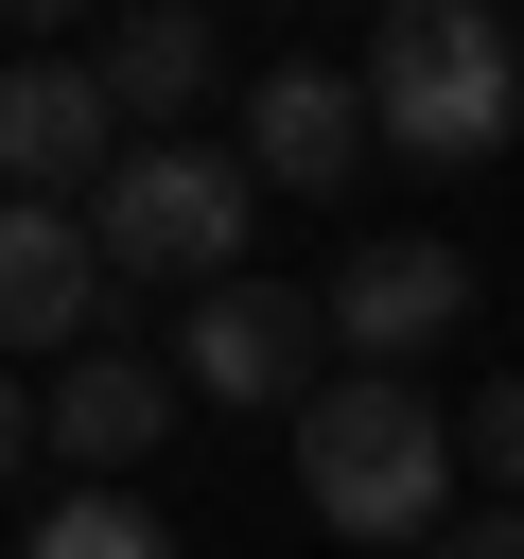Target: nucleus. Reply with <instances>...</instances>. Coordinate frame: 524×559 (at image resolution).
Returning <instances> with one entry per match:
<instances>
[{
  "label": "nucleus",
  "instance_id": "nucleus-1",
  "mask_svg": "<svg viewBox=\"0 0 524 559\" xmlns=\"http://www.w3.org/2000/svg\"><path fill=\"white\" fill-rule=\"evenodd\" d=\"M297 489L332 542H454V419L419 402V367H332L297 402Z\"/></svg>",
  "mask_w": 524,
  "mask_h": 559
},
{
  "label": "nucleus",
  "instance_id": "nucleus-2",
  "mask_svg": "<svg viewBox=\"0 0 524 559\" xmlns=\"http://www.w3.org/2000/svg\"><path fill=\"white\" fill-rule=\"evenodd\" d=\"M367 122H384V157L472 175V157L524 122V35L472 17V0H384V35H367Z\"/></svg>",
  "mask_w": 524,
  "mask_h": 559
},
{
  "label": "nucleus",
  "instance_id": "nucleus-3",
  "mask_svg": "<svg viewBox=\"0 0 524 559\" xmlns=\"http://www.w3.org/2000/svg\"><path fill=\"white\" fill-rule=\"evenodd\" d=\"M245 210H262L245 157H210V140H122V175L87 192V245H105V280H192V297H227V280H245Z\"/></svg>",
  "mask_w": 524,
  "mask_h": 559
},
{
  "label": "nucleus",
  "instance_id": "nucleus-4",
  "mask_svg": "<svg viewBox=\"0 0 524 559\" xmlns=\"http://www.w3.org/2000/svg\"><path fill=\"white\" fill-rule=\"evenodd\" d=\"M105 175H122V105H105V70H87V52H17V70H0V192L87 210Z\"/></svg>",
  "mask_w": 524,
  "mask_h": 559
},
{
  "label": "nucleus",
  "instance_id": "nucleus-5",
  "mask_svg": "<svg viewBox=\"0 0 524 559\" xmlns=\"http://www.w3.org/2000/svg\"><path fill=\"white\" fill-rule=\"evenodd\" d=\"M314 332H332V297H297V280H227V297H192L175 384H192V402H314Z\"/></svg>",
  "mask_w": 524,
  "mask_h": 559
},
{
  "label": "nucleus",
  "instance_id": "nucleus-6",
  "mask_svg": "<svg viewBox=\"0 0 524 559\" xmlns=\"http://www.w3.org/2000/svg\"><path fill=\"white\" fill-rule=\"evenodd\" d=\"M87 314H105V245H87V210L0 192V367H17V349H70V367H87Z\"/></svg>",
  "mask_w": 524,
  "mask_h": 559
},
{
  "label": "nucleus",
  "instance_id": "nucleus-7",
  "mask_svg": "<svg viewBox=\"0 0 524 559\" xmlns=\"http://www.w3.org/2000/svg\"><path fill=\"white\" fill-rule=\"evenodd\" d=\"M367 140H384V122H367V70H314V52H297V70L245 87V175H262V192H349Z\"/></svg>",
  "mask_w": 524,
  "mask_h": 559
},
{
  "label": "nucleus",
  "instance_id": "nucleus-8",
  "mask_svg": "<svg viewBox=\"0 0 524 559\" xmlns=\"http://www.w3.org/2000/svg\"><path fill=\"white\" fill-rule=\"evenodd\" d=\"M454 314H472V262H454V245H419V227L332 262V349H349V367H419Z\"/></svg>",
  "mask_w": 524,
  "mask_h": 559
},
{
  "label": "nucleus",
  "instance_id": "nucleus-9",
  "mask_svg": "<svg viewBox=\"0 0 524 559\" xmlns=\"http://www.w3.org/2000/svg\"><path fill=\"white\" fill-rule=\"evenodd\" d=\"M35 419H52V454H70L87 489H122V472L175 437V367H140V349H87V367H52V384H35Z\"/></svg>",
  "mask_w": 524,
  "mask_h": 559
},
{
  "label": "nucleus",
  "instance_id": "nucleus-10",
  "mask_svg": "<svg viewBox=\"0 0 524 559\" xmlns=\"http://www.w3.org/2000/svg\"><path fill=\"white\" fill-rule=\"evenodd\" d=\"M87 70H105V105H122V140H192V105L227 87V35H210L192 0H140V17H122V35L87 52Z\"/></svg>",
  "mask_w": 524,
  "mask_h": 559
},
{
  "label": "nucleus",
  "instance_id": "nucleus-11",
  "mask_svg": "<svg viewBox=\"0 0 524 559\" xmlns=\"http://www.w3.org/2000/svg\"><path fill=\"white\" fill-rule=\"evenodd\" d=\"M17 559H175V524H157L140 489H70V507H35Z\"/></svg>",
  "mask_w": 524,
  "mask_h": 559
},
{
  "label": "nucleus",
  "instance_id": "nucleus-12",
  "mask_svg": "<svg viewBox=\"0 0 524 559\" xmlns=\"http://www.w3.org/2000/svg\"><path fill=\"white\" fill-rule=\"evenodd\" d=\"M454 437H472V472H489V489H507V507H524V367H507V384H489V402H472V419H454Z\"/></svg>",
  "mask_w": 524,
  "mask_h": 559
},
{
  "label": "nucleus",
  "instance_id": "nucleus-13",
  "mask_svg": "<svg viewBox=\"0 0 524 559\" xmlns=\"http://www.w3.org/2000/svg\"><path fill=\"white\" fill-rule=\"evenodd\" d=\"M35 454H52V419H35V384H17V367H0V489H17V472H35Z\"/></svg>",
  "mask_w": 524,
  "mask_h": 559
},
{
  "label": "nucleus",
  "instance_id": "nucleus-14",
  "mask_svg": "<svg viewBox=\"0 0 524 559\" xmlns=\"http://www.w3.org/2000/svg\"><path fill=\"white\" fill-rule=\"evenodd\" d=\"M437 559H524V507H472V524H454Z\"/></svg>",
  "mask_w": 524,
  "mask_h": 559
},
{
  "label": "nucleus",
  "instance_id": "nucleus-15",
  "mask_svg": "<svg viewBox=\"0 0 524 559\" xmlns=\"http://www.w3.org/2000/svg\"><path fill=\"white\" fill-rule=\"evenodd\" d=\"M0 70H17V52H0Z\"/></svg>",
  "mask_w": 524,
  "mask_h": 559
}]
</instances>
